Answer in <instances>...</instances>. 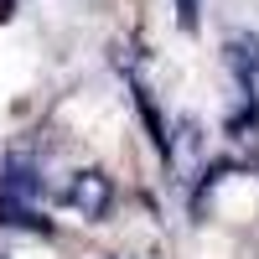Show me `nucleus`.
Masks as SVG:
<instances>
[{"label":"nucleus","instance_id":"nucleus-1","mask_svg":"<svg viewBox=\"0 0 259 259\" xmlns=\"http://www.w3.org/2000/svg\"><path fill=\"white\" fill-rule=\"evenodd\" d=\"M62 202H68L73 212H83V218H104L114 202V187L104 171H78V177L68 182V192H62Z\"/></svg>","mask_w":259,"mask_h":259},{"label":"nucleus","instance_id":"nucleus-2","mask_svg":"<svg viewBox=\"0 0 259 259\" xmlns=\"http://www.w3.org/2000/svg\"><path fill=\"white\" fill-rule=\"evenodd\" d=\"M223 62L233 68L239 89L249 94L254 83H259V36H228V47H223Z\"/></svg>","mask_w":259,"mask_h":259},{"label":"nucleus","instance_id":"nucleus-3","mask_svg":"<svg viewBox=\"0 0 259 259\" xmlns=\"http://www.w3.org/2000/svg\"><path fill=\"white\" fill-rule=\"evenodd\" d=\"M182 6V26H197V0H177Z\"/></svg>","mask_w":259,"mask_h":259}]
</instances>
